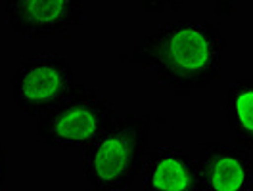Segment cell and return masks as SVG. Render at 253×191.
<instances>
[{
  "label": "cell",
  "instance_id": "1",
  "mask_svg": "<svg viewBox=\"0 0 253 191\" xmlns=\"http://www.w3.org/2000/svg\"><path fill=\"white\" fill-rule=\"evenodd\" d=\"M226 38L211 21L163 23L156 32L144 36L128 56V62L152 69L161 84L176 94L204 90L221 75Z\"/></svg>",
  "mask_w": 253,
  "mask_h": 191
},
{
  "label": "cell",
  "instance_id": "2",
  "mask_svg": "<svg viewBox=\"0 0 253 191\" xmlns=\"http://www.w3.org/2000/svg\"><path fill=\"white\" fill-rule=\"evenodd\" d=\"M152 117L125 115L115 119L102 136L88 143L83 153V176L90 190H128L142 174L148 157Z\"/></svg>",
  "mask_w": 253,
  "mask_h": 191
},
{
  "label": "cell",
  "instance_id": "3",
  "mask_svg": "<svg viewBox=\"0 0 253 191\" xmlns=\"http://www.w3.org/2000/svg\"><path fill=\"white\" fill-rule=\"evenodd\" d=\"M115 121L113 103L96 88L75 82L62 101L35 121V136L50 147H86Z\"/></svg>",
  "mask_w": 253,
  "mask_h": 191
},
{
  "label": "cell",
  "instance_id": "4",
  "mask_svg": "<svg viewBox=\"0 0 253 191\" xmlns=\"http://www.w3.org/2000/svg\"><path fill=\"white\" fill-rule=\"evenodd\" d=\"M73 84V69L65 58L33 54L19 62L12 77L14 103L23 115L39 119L56 107Z\"/></svg>",
  "mask_w": 253,
  "mask_h": 191
},
{
  "label": "cell",
  "instance_id": "5",
  "mask_svg": "<svg viewBox=\"0 0 253 191\" xmlns=\"http://www.w3.org/2000/svg\"><path fill=\"white\" fill-rule=\"evenodd\" d=\"M6 21L23 38H50L83 23V0H6Z\"/></svg>",
  "mask_w": 253,
  "mask_h": 191
},
{
  "label": "cell",
  "instance_id": "6",
  "mask_svg": "<svg viewBox=\"0 0 253 191\" xmlns=\"http://www.w3.org/2000/svg\"><path fill=\"white\" fill-rule=\"evenodd\" d=\"M198 176L202 191H252L253 160L250 155L224 142L198 145Z\"/></svg>",
  "mask_w": 253,
  "mask_h": 191
},
{
  "label": "cell",
  "instance_id": "7",
  "mask_svg": "<svg viewBox=\"0 0 253 191\" xmlns=\"http://www.w3.org/2000/svg\"><path fill=\"white\" fill-rule=\"evenodd\" d=\"M144 191H202L198 162L182 145L152 151L142 168Z\"/></svg>",
  "mask_w": 253,
  "mask_h": 191
},
{
  "label": "cell",
  "instance_id": "8",
  "mask_svg": "<svg viewBox=\"0 0 253 191\" xmlns=\"http://www.w3.org/2000/svg\"><path fill=\"white\" fill-rule=\"evenodd\" d=\"M224 115L238 147L253 153V77L230 84L224 97Z\"/></svg>",
  "mask_w": 253,
  "mask_h": 191
},
{
  "label": "cell",
  "instance_id": "9",
  "mask_svg": "<svg viewBox=\"0 0 253 191\" xmlns=\"http://www.w3.org/2000/svg\"><path fill=\"white\" fill-rule=\"evenodd\" d=\"M186 0H142V8L150 14L178 12Z\"/></svg>",
  "mask_w": 253,
  "mask_h": 191
},
{
  "label": "cell",
  "instance_id": "10",
  "mask_svg": "<svg viewBox=\"0 0 253 191\" xmlns=\"http://www.w3.org/2000/svg\"><path fill=\"white\" fill-rule=\"evenodd\" d=\"M8 178V166H6V145L0 142V191L6 188Z\"/></svg>",
  "mask_w": 253,
  "mask_h": 191
}]
</instances>
